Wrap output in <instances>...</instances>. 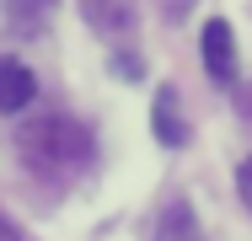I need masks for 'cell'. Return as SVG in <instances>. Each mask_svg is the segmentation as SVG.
Listing matches in <instances>:
<instances>
[{
    "label": "cell",
    "mask_w": 252,
    "mask_h": 241,
    "mask_svg": "<svg viewBox=\"0 0 252 241\" xmlns=\"http://www.w3.org/2000/svg\"><path fill=\"white\" fill-rule=\"evenodd\" d=\"M151 123H156V140L166 150H183L188 145V123H183V102H177V86H161L151 102Z\"/></svg>",
    "instance_id": "4"
},
{
    "label": "cell",
    "mask_w": 252,
    "mask_h": 241,
    "mask_svg": "<svg viewBox=\"0 0 252 241\" xmlns=\"http://www.w3.org/2000/svg\"><path fill=\"white\" fill-rule=\"evenodd\" d=\"M32 96H38V75H32L16 54H0V113L16 118Z\"/></svg>",
    "instance_id": "3"
},
{
    "label": "cell",
    "mask_w": 252,
    "mask_h": 241,
    "mask_svg": "<svg viewBox=\"0 0 252 241\" xmlns=\"http://www.w3.org/2000/svg\"><path fill=\"white\" fill-rule=\"evenodd\" d=\"M81 16L102 38H124L134 27V0H81Z\"/></svg>",
    "instance_id": "5"
},
{
    "label": "cell",
    "mask_w": 252,
    "mask_h": 241,
    "mask_svg": "<svg viewBox=\"0 0 252 241\" xmlns=\"http://www.w3.org/2000/svg\"><path fill=\"white\" fill-rule=\"evenodd\" d=\"M0 16L16 38H38L54 16V0H0Z\"/></svg>",
    "instance_id": "6"
},
{
    "label": "cell",
    "mask_w": 252,
    "mask_h": 241,
    "mask_svg": "<svg viewBox=\"0 0 252 241\" xmlns=\"http://www.w3.org/2000/svg\"><path fill=\"white\" fill-rule=\"evenodd\" d=\"M0 241H27V236H22V225H16L11 214H0Z\"/></svg>",
    "instance_id": "9"
},
{
    "label": "cell",
    "mask_w": 252,
    "mask_h": 241,
    "mask_svg": "<svg viewBox=\"0 0 252 241\" xmlns=\"http://www.w3.org/2000/svg\"><path fill=\"white\" fill-rule=\"evenodd\" d=\"M156 241H204L199 214H193L188 198H172V204L161 209V220H156Z\"/></svg>",
    "instance_id": "7"
},
{
    "label": "cell",
    "mask_w": 252,
    "mask_h": 241,
    "mask_svg": "<svg viewBox=\"0 0 252 241\" xmlns=\"http://www.w3.org/2000/svg\"><path fill=\"white\" fill-rule=\"evenodd\" d=\"M16 155L27 161L32 177H75L81 166H92L97 155V140L81 118L70 113H43L32 123L16 129Z\"/></svg>",
    "instance_id": "1"
},
{
    "label": "cell",
    "mask_w": 252,
    "mask_h": 241,
    "mask_svg": "<svg viewBox=\"0 0 252 241\" xmlns=\"http://www.w3.org/2000/svg\"><path fill=\"white\" fill-rule=\"evenodd\" d=\"M199 54H204V70H209V81L215 86H236V32H231V22H220V16H209L199 32Z\"/></svg>",
    "instance_id": "2"
},
{
    "label": "cell",
    "mask_w": 252,
    "mask_h": 241,
    "mask_svg": "<svg viewBox=\"0 0 252 241\" xmlns=\"http://www.w3.org/2000/svg\"><path fill=\"white\" fill-rule=\"evenodd\" d=\"M236 198L247 204V214H252V155L242 161V166H236Z\"/></svg>",
    "instance_id": "8"
}]
</instances>
